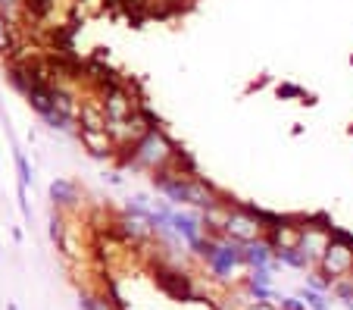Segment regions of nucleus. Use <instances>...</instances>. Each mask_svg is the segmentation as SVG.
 Wrapping results in <instances>:
<instances>
[{
    "label": "nucleus",
    "instance_id": "nucleus-18",
    "mask_svg": "<svg viewBox=\"0 0 353 310\" xmlns=\"http://www.w3.org/2000/svg\"><path fill=\"white\" fill-rule=\"evenodd\" d=\"M81 310H116V304H113V298H100V295L85 291L81 295Z\"/></svg>",
    "mask_w": 353,
    "mask_h": 310
},
{
    "label": "nucleus",
    "instance_id": "nucleus-8",
    "mask_svg": "<svg viewBox=\"0 0 353 310\" xmlns=\"http://www.w3.org/2000/svg\"><path fill=\"white\" fill-rule=\"evenodd\" d=\"M157 282L175 298V301H191L194 298V285H191V276L181 273V267H166V263H157Z\"/></svg>",
    "mask_w": 353,
    "mask_h": 310
},
{
    "label": "nucleus",
    "instance_id": "nucleus-13",
    "mask_svg": "<svg viewBox=\"0 0 353 310\" xmlns=\"http://www.w3.org/2000/svg\"><path fill=\"white\" fill-rule=\"evenodd\" d=\"M300 298H303V304H307L310 310H332V295H328V291H316V289H310V285H303Z\"/></svg>",
    "mask_w": 353,
    "mask_h": 310
},
{
    "label": "nucleus",
    "instance_id": "nucleus-16",
    "mask_svg": "<svg viewBox=\"0 0 353 310\" xmlns=\"http://www.w3.org/2000/svg\"><path fill=\"white\" fill-rule=\"evenodd\" d=\"M13 160H16V173H19V185H22V188H28V185L34 182V173H32V166H28L26 151L16 148V151H13Z\"/></svg>",
    "mask_w": 353,
    "mask_h": 310
},
{
    "label": "nucleus",
    "instance_id": "nucleus-1",
    "mask_svg": "<svg viewBox=\"0 0 353 310\" xmlns=\"http://www.w3.org/2000/svg\"><path fill=\"white\" fill-rule=\"evenodd\" d=\"M181 154H185V151H179V144L166 135V128L154 126L134 148L119 154V163L122 166H132V169H144V173L154 175L166 166H175V163L181 160Z\"/></svg>",
    "mask_w": 353,
    "mask_h": 310
},
{
    "label": "nucleus",
    "instance_id": "nucleus-25",
    "mask_svg": "<svg viewBox=\"0 0 353 310\" xmlns=\"http://www.w3.org/2000/svg\"><path fill=\"white\" fill-rule=\"evenodd\" d=\"M163 3H175V7H181V3H191V0H163Z\"/></svg>",
    "mask_w": 353,
    "mask_h": 310
},
{
    "label": "nucleus",
    "instance_id": "nucleus-4",
    "mask_svg": "<svg viewBox=\"0 0 353 310\" xmlns=\"http://www.w3.org/2000/svg\"><path fill=\"white\" fill-rule=\"evenodd\" d=\"M225 238H232V242H238V244H250V242H260V238H266L263 207H256V204L234 201L232 213H228V223H225Z\"/></svg>",
    "mask_w": 353,
    "mask_h": 310
},
{
    "label": "nucleus",
    "instance_id": "nucleus-22",
    "mask_svg": "<svg viewBox=\"0 0 353 310\" xmlns=\"http://www.w3.org/2000/svg\"><path fill=\"white\" fill-rule=\"evenodd\" d=\"M247 310H281L275 301H250L247 304Z\"/></svg>",
    "mask_w": 353,
    "mask_h": 310
},
{
    "label": "nucleus",
    "instance_id": "nucleus-10",
    "mask_svg": "<svg viewBox=\"0 0 353 310\" xmlns=\"http://www.w3.org/2000/svg\"><path fill=\"white\" fill-rule=\"evenodd\" d=\"M169 226H172V232L188 244V248L203 238V220H200L197 213H181V210H172V213H169Z\"/></svg>",
    "mask_w": 353,
    "mask_h": 310
},
{
    "label": "nucleus",
    "instance_id": "nucleus-6",
    "mask_svg": "<svg viewBox=\"0 0 353 310\" xmlns=\"http://www.w3.org/2000/svg\"><path fill=\"white\" fill-rule=\"evenodd\" d=\"M100 101H103V110H107V119H128V116H134L144 107L122 81H110V85L100 88Z\"/></svg>",
    "mask_w": 353,
    "mask_h": 310
},
{
    "label": "nucleus",
    "instance_id": "nucleus-7",
    "mask_svg": "<svg viewBox=\"0 0 353 310\" xmlns=\"http://www.w3.org/2000/svg\"><path fill=\"white\" fill-rule=\"evenodd\" d=\"M300 235H303V213H279V220L266 232V242L272 244V251H291L300 248Z\"/></svg>",
    "mask_w": 353,
    "mask_h": 310
},
{
    "label": "nucleus",
    "instance_id": "nucleus-17",
    "mask_svg": "<svg viewBox=\"0 0 353 310\" xmlns=\"http://www.w3.org/2000/svg\"><path fill=\"white\" fill-rule=\"evenodd\" d=\"M275 95L281 97V101H288V97H300L303 104H316V95H310V91H303L300 85H291V81H285V85L275 88Z\"/></svg>",
    "mask_w": 353,
    "mask_h": 310
},
{
    "label": "nucleus",
    "instance_id": "nucleus-15",
    "mask_svg": "<svg viewBox=\"0 0 353 310\" xmlns=\"http://www.w3.org/2000/svg\"><path fill=\"white\" fill-rule=\"evenodd\" d=\"M332 298H338L347 310H353V276L338 279V282L332 285Z\"/></svg>",
    "mask_w": 353,
    "mask_h": 310
},
{
    "label": "nucleus",
    "instance_id": "nucleus-11",
    "mask_svg": "<svg viewBox=\"0 0 353 310\" xmlns=\"http://www.w3.org/2000/svg\"><path fill=\"white\" fill-rule=\"evenodd\" d=\"M107 126H110V119H107V110H103V101H100V97L81 101L79 128H107Z\"/></svg>",
    "mask_w": 353,
    "mask_h": 310
},
{
    "label": "nucleus",
    "instance_id": "nucleus-24",
    "mask_svg": "<svg viewBox=\"0 0 353 310\" xmlns=\"http://www.w3.org/2000/svg\"><path fill=\"white\" fill-rule=\"evenodd\" d=\"M107 182H110V185H119V182H122V175H119V173H110V175H107Z\"/></svg>",
    "mask_w": 353,
    "mask_h": 310
},
{
    "label": "nucleus",
    "instance_id": "nucleus-14",
    "mask_svg": "<svg viewBox=\"0 0 353 310\" xmlns=\"http://www.w3.org/2000/svg\"><path fill=\"white\" fill-rule=\"evenodd\" d=\"M16 50V38H13V22L0 13V57H7Z\"/></svg>",
    "mask_w": 353,
    "mask_h": 310
},
{
    "label": "nucleus",
    "instance_id": "nucleus-21",
    "mask_svg": "<svg viewBox=\"0 0 353 310\" xmlns=\"http://www.w3.org/2000/svg\"><path fill=\"white\" fill-rule=\"evenodd\" d=\"M16 195H19V210H22V216H26V220H32V207H28V188H16Z\"/></svg>",
    "mask_w": 353,
    "mask_h": 310
},
{
    "label": "nucleus",
    "instance_id": "nucleus-3",
    "mask_svg": "<svg viewBox=\"0 0 353 310\" xmlns=\"http://www.w3.org/2000/svg\"><path fill=\"white\" fill-rule=\"evenodd\" d=\"M207 270L213 273L216 282L222 285H241L247 276V260H244V244L222 238L219 251L213 254V260H207Z\"/></svg>",
    "mask_w": 353,
    "mask_h": 310
},
{
    "label": "nucleus",
    "instance_id": "nucleus-9",
    "mask_svg": "<svg viewBox=\"0 0 353 310\" xmlns=\"http://www.w3.org/2000/svg\"><path fill=\"white\" fill-rule=\"evenodd\" d=\"M75 138H79L81 148L91 157H97V160H116V157H119V148H116V142L110 138L107 128H79Z\"/></svg>",
    "mask_w": 353,
    "mask_h": 310
},
{
    "label": "nucleus",
    "instance_id": "nucleus-5",
    "mask_svg": "<svg viewBox=\"0 0 353 310\" xmlns=\"http://www.w3.org/2000/svg\"><path fill=\"white\" fill-rule=\"evenodd\" d=\"M332 232H334V223L328 213H310L303 216V235H300V251L310 257V263H319L322 254H325L328 242H332Z\"/></svg>",
    "mask_w": 353,
    "mask_h": 310
},
{
    "label": "nucleus",
    "instance_id": "nucleus-19",
    "mask_svg": "<svg viewBox=\"0 0 353 310\" xmlns=\"http://www.w3.org/2000/svg\"><path fill=\"white\" fill-rule=\"evenodd\" d=\"M50 238H54L57 248L66 244V220H63V213H57L54 220H50Z\"/></svg>",
    "mask_w": 353,
    "mask_h": 310
},
{
    "label": "nucleus",
    "instance_id": "nucleus-20",
    "mask_svg": "<svg viewBox=\"0 0 353 310\" xmlns=\"http://www.w3.org/2000/svg\"><path fill=\"white\" fill-rule=\"evenodd\" d=\"M279 307L281 310H310L307 304H303V298H291V295H281V301H279Z\"/></svg>",
    "mask_w": 353,
    "mask_h": 310
},
{
    "label": "nucleus",
    "instance_id": "nucleus-2",
    "mask_svg": "<svg viewBox=\"0 0 353 310\" xmlns=\"http://www.w3.org/2000/svg\"><path fill=\"white\" fill-rule=\"evenodd\" d=\"M316 270H319L322 276H328L332 282L353 276V232H347V229H341V226H334L332 242H328V248H325V254H322V260L316 263Z\"/></svg>",
    "mask_w": 353,
    "mask_h": 310
},
{
    "label": "nucleus",
    "instance_id": "nucleus-23",
    "mask_svg": "<svg viewBox=\"0 0 353 310\" xmlns=\"http://www.w3.org/2000/svg\"><path fill=\"white\" fill-rule=\"evenodd\" d=\"M19 3H26V0H0V13H7V10L19 7Z\"/></svg>",
    "mask_w": 353,
    "mask_h": 310
},
{
    "label": "nucleus",
    "instance_id": "nucleus-12",
    "mask_svg": "<svg viewBox=\"0 0 353 310\" xmlns=\"http://www.w3.org/2000/svg\"><path fill=\"white\" fill-rule=\"evenodd\" d=\"M50 197H54V204L60 210H72V207H79V201H81L79 185L69 182V179H54V182H50Z\"/></svg>",
    "mask_w": 353,
    "mask_h": 310
},
{
    "label": "nucleus",
    "instance_id": "nucleus-26",
    "mask_svg": "<svg viewBox=\"0 0 353 310\" xmlns=\"http://www.w3.org/2000/svg\"><path fill=\"white\" fill-rule=\"evenodd\" d=\"M7 310H19V307H16V304H10V307H7Z\"/></svg>",
    "mask_w": 353,
    "mask_h": 310
}]
</instances>
